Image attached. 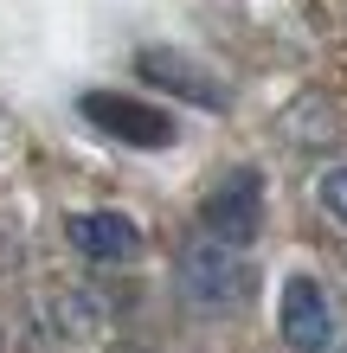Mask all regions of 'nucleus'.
I'll return each mask as SVG.
<instances>
[{"label":"nucleus","mask_w":347,"mask_h":353,"mask_svg":"<svg viewBox=\"0 0 347 353\" xmlns=\"http://www.w3.org/2000/svg\"><path fill=\"white\" fill-rule=\"evenodd\" d=\"M65 238H71V251L90 257V263H129L141 251V225L122 219V212H71Z\"/></svg>","instance_id":"nucleus-6"},{"label":"nucleus","mask_w":347,"mask_h":353,"mask_svg":"<svg viewBox=\"0 0 347 353\" xmlns=\"http://www.w3.org/2000/svg\"><path fill=\"white\" fill-rule=\"evenodd\" d=\"M315 199H321V212H328V219L347 225V168H328V174H321L315 180Z\"/></svg>","instance_id":"nucleus-7"},{"label":"nucleus","mask_w":347,"mask_h":353,"mask_svg":"<svg viewBox=\"0 0 347 353\" xmlns=\"http://www.w3.org/2000/svg\"><path fill=\"white\" fill-rule=\"evenodd\" d=\"M277 327L296 353H328L335 347V302L315 276H290L283 283V302H277Z\"/></svg>","instance_id":"nucleus-4"},{"label":"nucleus","mask_w":347,"mask_h":353,"mask_svg":"<svg viewBox=\"0 0 347 353\" xmlns=\"http://www.w3.org/2000/svg\"><path fill=\"white\" fill-rule=\"evenodd\" d=\"M180 296H187L193 308H206V315L238 308L244 296H251V263H244V251L199 232L187 251H180Z\"/></svg>","instance_id":"nucleus-1"},{"label":"nucleus","mask_w":347,"mask_h":353,"mask_svg":"<svg viewBox=\"0 0 347 353\" xmlns=\"http://www.w3.org/2000/svg\"><path fill=\"white\" fill-rule=\"evenodd\" d=\"M135 71L148 77V84H161V90H174V97H187V103H199V110H226V84L199 65V58H187V52H168V46H148L135 58Z\"/></svg>","instance_id":"nucleus-5"},{"label":"nucleus","mask_w":347,"mask_h":353,"mask_svg":"<svg viewBox=\"0 0 347 353\" xmlns=\"http://www.w3.org/2000/svg\"><path fill=\"white\" fill-rule=\"evenodd\" d=\"M77 110H84L90 129H103L122 148H174V135H180L168 110H155L141 97H122V90H90V97H77Z\"/></svg>","instance_id":"nucleus-2"},{"label":"nucleus","mask_w":347,"mask_h":353,"mask_svg":"<svg viewBox=\"0 0 347 353\" xmlns=\"http://www.w3.org/2000/svg\"><path fill=\"white\" fill-rule=\"evenodd\" d=\"M199 225H206V238L244 251V244L264 232V180H257V168H232L219 180L212 193L199 199Z\"/></svg>","instance_id":"nucleus-3"}]
</instances>
